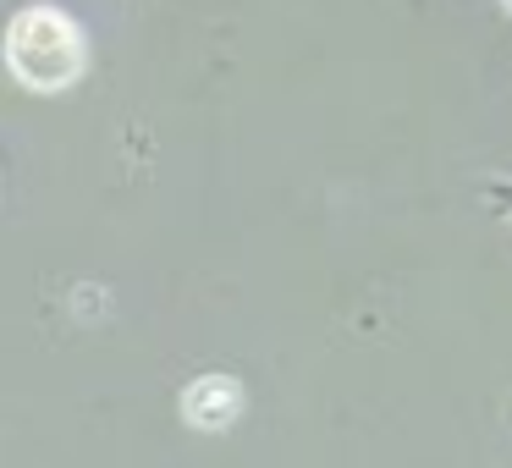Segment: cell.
<instances>
[{
    "mask_svg": "<svg viewBox=\"0 0 512 468\" xmlns=\"http://www.w3.org/2000/svg\"><path fill=\"white\" fill-rule=\"evenodd\" d=\"M6 67L28 89H67L83 72V34L56 6H28L6 28Z\"/></svg>",
    "mask_w": 512,
    "mask_h": 468,
    "instance_id": "obj_1",
    "label": "cell"
},
{
    "mask_svg": "<svg viewBox=\"0 0 512 468\" xmlns=\"http://www.w3.org/2000/svg\"><path fill=\"white\" fill-rule=\"evenodd\" d=\"M237 402H243V397H237L232 380L210 375V380H199V386L188 391V402H182V408H188L193 424H204V430H221V424L237 419Z\"/></svg>",
    "mask_w": 512,
    "mask_h": 468,
    "instance_id": "obj_2",
    "label": "cell"
}]
</instances>
